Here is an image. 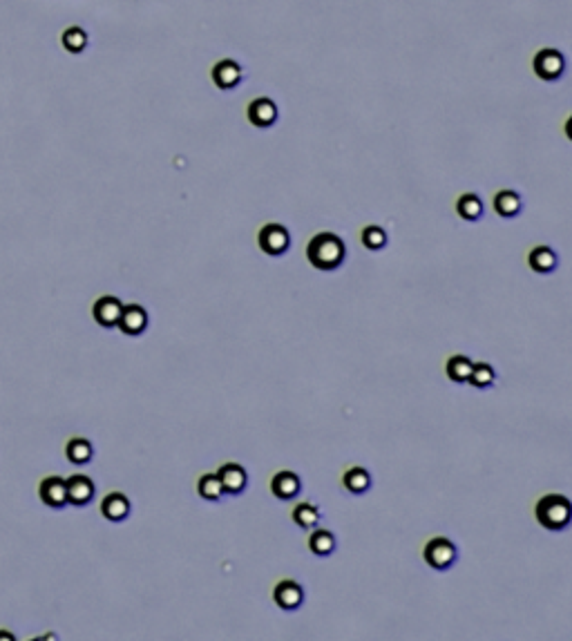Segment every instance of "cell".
<instances>
[{"instance_id": "14", "label": "cell", "mask_w": 572, "mask_h": 641, "mask_svg": "<svg viewBox=\"0 0 572 641\" xmlns=\"http://www.w3.org/2000/svg\"><path fill=\"white\" fill-rule=\"evenodd\" d=\"M65 485H67V503L72 505L83 507L94 498V483L90 476L74 474L65 480Z\"/></svg>"}, {"instance_id": "1", "label": "cell", "mask_w": 572, "mask_h": 641, "mask_svg": "<svg viewBox=\"0 0 572 641\" xmlns=\"http://www.w3.org/2000/svg\"><path fill=\"white\" fill-rule=\"evenodd\" d=\"M347 258V246L335 232H317L306 246V260L317 271L340 269Z\"/></svg>"}, {"instance_id": "2", "label": "cell", "mask_w": 572, "mask_h": 641, "mask_svg": "<svg viewBox=\"0 0 572 641\" xmlns=\"http://www.w3.org/2000/svg\"><path fill=\"white\" fill-rule=\"evenodd\" d=\"M537 521L550 532H561L570 525L572 519V507L570 500L564 494H546L543 498L537 500L534 507Z\"/></svg>"}, {"instance_id": "23", "label": "cell", "mask_w": 572, "mask_h": 641, "mask_svg": "<svg viewBox=\"0 0 572 641\" xmlns=\"http://www.w3.org/2000/svg\"><path fill=\"white\" fill-rule=\"evenodd\" d=\"M293 521L295 525L302 528V530H313L317 528V523H320V509L313 503H298L293 509Z\"/></svg>"}, {"instance_id": "3", "label": "cell", "mask_w": 572, "mask_h": 641, "mask_svg": "<svg viewBox=\"0 0 572 641\" xmlns=\"http://www.w3.org/2000/svg\"><path fill=\"white\" fill-rule=\"evenodd\" d=\"M422 557H425V563L429 565V568L438 570V572H445V570H450L454 563H456L459 550H456V546H454L450 539L436 537V539H431L425 546V550H422Z\"/></svg>"}, {"instance_id": "8", "label": "cell", "mask_w": 572, "mask_h": 641, "mask_svg": "<svg viewBox=\"0 0 572 641\" xmlns=\"http://www.w3.org/2000/svg\"><path fill=\"white\" fill-rule=\"evenodd\" d=\"M123 302L119 300V297H114V295H103V297H99L97 302H94V306H92V315H94V319L101 324V326H105V329H114L116 324H119V317H121V311H123Z\"/></svg>"}, {"instance_id": "9", "label": "cell", "mask_w": 572, "mask_h": 641, "mask_svg": "<svg viewBox=\"0 0 572 641\" xmlns=\"http://www.w3.org/2000/svg\"><path fill=\"white\" fill-rule=\"evenodd\" d=\"M273 601L278 603V608H282V610H298L304 603V587L293 579H284L275 585Z\"/></svg>"}, {"instance_id": "4", "label": "cell", "mask_w": 572, "mask_h": 641, "mask_svg": "<svg viewBox=\"0 0 572 641\" xmlns=\"http://www.w3.org/2000/svg\"><path fill=\"white\" fill-rule=\"evenodd\" d=\"M532 68H534V74L541 81H559L564 77L566 72V58L561 54L559 49H553V47H546V49H539L534 54V61H532Z\"/></svg>"}, {"instance_id": "7", "label": "cell", "mask_w": 572, "mask_h": 641, "mask_svg": "<svg viewBox=\"0 0 572 641\" xmlns=\"http://www.w3.org/2000/svg\"><path fill=\"white\" fill-rule=\"evenodd\" d=\"M217 478H219L221 487H224V494H228V496L241 494L248 485V474L239 463H224L219 467Z\"/></svg>"}, {"instance_id": "16", "label": "cell", "mask_w": 572, "mask_h": 641, "mask_svg": "<svg viewBox=\"0 0 572 641\" xmlns=\"http://www.w3.org/2000/svg\"><path fill=\"white\" fill-rule=\"evenodd\" d=\"M527 264L534 273H553L559 264L557 253L550 248V246H537V248L530 251L527 255Z\"/></svg>"}, {"instance_id": "6", "label": "cell", "mask_w": 572, "mask_h": 641, "mask_svg": "<svg viewBox=\"0 0 572 641\" xmlns=\"http://www.w3.org/2000/svg\"><path fill=\"white\" fill-rule=\"evenodd\" d=\"M210 77H213V81L219 90H235L244 79V72H241V65L237 61L221 58V61L215 63L213 70H210Z\"/></svg>"}, {"instance_id": "13", "label": "cell", "mask_w": 572, "mask_h": 641, "mask_svg": "<svg viewBox=\"0 0 572 641\" xmlns=\"http://www.w3.org/2000/svg\"><path fill=\"white\" fill-rule=\"evenodd\" d=\"M271 491L280 500H293L300 496L302 480L295 472H278L271 478Z\"/></svg>"}, {"instance_id": "26", "label": "cell", "mask_w": 572, "mask_h": 641, "mask_svg": "<svg viewBox=\"0 0 572 641\" xmlns=\"http://www.w3.org/2000/svg\"><path fill=\"white\" fill-rule=\"evenodd\" d=\"M360 239H363V246L367 251H383L385 246H387V232H385V228L383 226H376V223H372V226H365L363 228V235H360Z\"/></svg>"}, {"instance_id": "11", "label": "cell", "mask_w": 572, "mask_h": 641, "mask_svg": "<svg viewBox=\"0 0 572 641\" xmlns=\"http://www.w3.org/2000/svg\"><path fill=\"white\" fill-rule=\"evenodd\" d=\"M40 500H43L45 505L49 507H65L67 505V485H65V478L61 476H47L43 478V483H40Z\"/></svg>"}, {"instance_id": "25", "label": "cell", "mask_w": 572, "mask_h": 641, "mask_svg": "<svg viewBox=\"0 0 572 641\" xmlns=\"http://www.w3.org/2000/svg\"><path fill=\"white\" fill-rule=\"evenodd\" d=\"M468 382L476 389H490L496 382V371H494L492 365H487V362H474Z\"/></svg>"}, {"instance_id": "17", "label": "cell", "mask_w": 572, "mask_h": 641, "mask_svg": "<svg viewBox=\"0 0 572 641\" xmlns=\"http://www.w3.org/2000/svg\"><path fill=\"white\" fill-rule=\"evenodd\" d=\"M521 208H523L521 195L514 192V190H499L494 195V210H496V215L510 219V217H516L518 212H521Z\"/></svg>"}, {"instance_id": "10", "label": "cell", "mask_w": 572, "mask_h": 641, "mask_svg": "<svg viewBox=\"0 0 572 641\" xmlns=\"http://www.w3.org/2000/svg\"><path fill=\"white\" fill-rule=\"evenodd\" d=\"M246 116H248V121L255 127H271V125H275V121H278L280 114H278V105H275L273 99L260 96V99L248 103Z\"/></svg>"}, {"instance_id": "5", "label": "cell", "mask_w": 572, "mask_h": 641, "mask_svg": "<svg viewBox=\"0 0 572 641\" xmlns=\"http://www.w3.org/2000/svg\"><path fill=\"white\" fill-rule=\"evenodd\" d=\"M257 244L260 248L271 255V258H280L286 251H289L291 246V235L286 230V226L282 223H267V226H262L260 235H257Z\"/></svg>"}, {"instance_id": "22", "label": "cell", "mask_w": 572, "mask_h": 641, "mask_svg": "<svg viewBox=\"0 0 572 641\" xmlns=\"http://www.w3.org/2000/svg\"><path fill=\"white\" fill-rule=\"evenodd\" d=\"M65 456H67V461L74 463V465H86V463L92 461L94 447H92L90 441H86V438H72L65 447Z\"/></svg>"}, {"instance_id": "18", "label": "cell", "mask_w": 572, "mask_h": 641, "mask_svg": "<svg viewBox=\"0 0 572 641\" xmlns=\"http://www.w3.org/2000/svg\"><path fill=\"white\" fill-rule=\"evenodd\" d=\"M342 485L349 494H365L372 487V474L367 472L365 467H351L347 469L344 476H342Z\"/></svg>"}, {"instance_id": "15", "label": "cell", "mask_w": 572, "mask_h": 641, "mask_svg": "<svg viewBox=\"0 0 572 641\" xmlns=\"http://www.w3.org/2000/svg\"><path fill=\"white\" fill-rule=\"evenodd\" d=\"M101 514L112 523L125 521L130 516V498L121 491H112L101 500Z\"/></svg>"}, {"instance_id": "19", "label": "cell", "mask_w": 572, "mask_h": 641, "mask_svg": "<svg viewBox=\"0 0 572 641\" xmlns=\"http://www.w3.org/2000/svg\"><path fill=\"white\" fill-rule=\"evenodd\" d=\"M456 212L465 221H479L485 215V206L476 192H465L456 201Z\"/></svg>"}, {"instance_id": "21", "label": "cell", "mask_w": 572, "mask_h": 641, "mask_svg": "<svg viewBox=\"0 0 572 641\" xmlns=\"http://www.w3.org/2000/svg\"><path fill=\"white\" fill-rule=\"evenodd\" d=\"M472 367H474L472 358L463 356V354H456V356H452V358L447 360V365H445V371H447V378H450L452 382L465 384V382H468V378H470V373H472Z\"/></svg>"}, {"instance_id": "27", "label": "cell", "mask_w": 572, "mask_h": 641, "mask_svg": "<svg viewBox=\"0 0 572 641\" xmlns=\"http://www.w3.org/2000/svg\"><path fill=\"white\" fill-rule=\"evenodd\" d=\"M63 45H65V49H70V52L86 49L88 34L81 27H70V29H65V34H63Z\"/></svg>"}, {"instance_id": "24", "label": "cell", "mask_w": 572, "mask_h": 641, "mask_svg": "<svg viewBox=\"0 0 572 641\" xmlns=\"http://www.w3.org/2000/svg\"><path fill=\"white\" fill-rule=\"evenodd\" d=\"M197 491L199 496L204 500H210V503H217L221 500L226 494H224V487H221L217 474H204L199 480H197Z\"/></svg>"}, {"instance_id": "20", "label": "cell", "mask_w": 572, "mask_h": 641, "mask_svg": "<svg viewBox=\"0 0 572 641\" xmlns=\"http://www.w3.org/2000/svg\"><path fill=\"white\" fill-rule=\"evenodd\" d=\"M335 546H337V541L333 537V532L313 528L311 537H309V550L315 554V557H331V554L335 552Z\"/></svg>"}, {"instance_id": "12", "label": "cell", "mask_w": 572, "mask_h": 641, "mask_svg": "<svg viewBox=\"0 0 572 641\" xmlns=\"http://www.w3.org/2000/svg\"><path fill=\"white\" fill-rule=\"evenodd\" d=\"M121 333L125 335H141L143 331L148 329V311L139 304H128L123 306L121 311V317H119V324Z\"/></svg>"}]
</instances>
